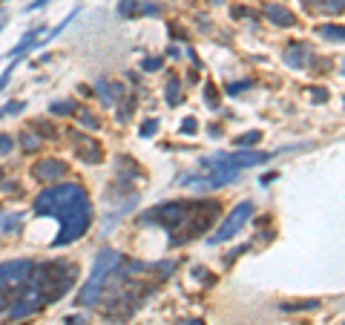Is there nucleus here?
<instances>
[{
  "mask_svg": "<svg viewBox=\"0 0 345 325\" xmlns=\"http://www.w3.org/2000/svg\"><path fill=\"white\" fill-rule=\"evenodd\" d=\"M210 3H221V0H210Z\"/></svg>",
  "mask_w": 345,
  "mask_h": 325,
  "instance_id": "c03bdc74",
  "label": "nucleus"
},
{
  "mask_svg": "<svg viewBox=\"0 0 345 325\" xmlns=\"http://www.w3.org/2000/svg\"><path fill=\"white\" fill-rule=\"evenodd\" d=\"M161 64H164L161 58H147V61L141 64V69H144V72H156V69H161Z\"/></svg>",
  "mask_w": 345,
  "mask_h": 325,
  "instance_id": "72a5a7b5",
  "label": "nucleus"
},
{
  "mask_svg": "<svg viewBox=\"0 0 345 325\" xmlns=\"http://www.w3.org/2000/svg\"><path fill=\"white\" fill-rule=\"evenodd\" d=\"M156 132H158V118H150V121L141 124V138H150V135H156Z\"/></svg>",
  "mask_w": 345,
  "mask_h": 325,
  "instance_id": "cd10ccee",
  "label": "nucleus"
},
{
  "mask_svg": "<svg viewBox=\"0 0 345 325\" xmlns=\"http://www.w3.org/2000/svg\"><path fill=\"white\" fill-rule=\"evenodd\" d=\"M46 3H49V0H35V3H29V6H26V12H35V9H43Z\"/></svg>",
  "mask_w": 345,
  "mask_h": 325,
  "instance_id": "58836bf2",
  "label": "nucleus"
},
{
  "mask_svg": "<svg viewBox=\"0 0 345 325\" xmlns=\"http://www.w3.org/2000/svg\"><path fill=\"white\" fill-rule=\"evenodd\" d=\"M276 176H279V173H268V176H262V184H268V181H273Z\"/></svg>",
  "mask_w": 345,
  "mask_h": 325,
  "instance_id": "79ce46f5",
  "label": "nucleus"
},
{
  "mask_svg": "<svg viewBox=\"0 0 345 325\" xmlns=\"http://www.w3.org/2000/svg\"><path fill=\"white\" fill-rule=\"evenodd\" d=\"M35 132L40 138H58V127H52L49 121H35Z\"/></svg>",
  "mask_w": 345,
  "mask_h": 325,
  "instance_id": "393cba45",
  "label": "nucleus"
},
{
  "mask_svg": "<svg viewBox=\"0 0 345 325\" xmlns=\"http://www.w3.org/2000/svg\"><path fill=\"white\" fill-rule=\"evenodd\" d=\"M3 26H6V23H0V32H3Z\"/></svg>",
  "mask_w": 345,
  "mask_h": 325,
  "instance_id": "37998d69",
  "label": "nucleus"
},
{
  "mask_svg": "<svg viewBox=\"0 0 345 325\" xmlns=\"http://www.w3.org/2000/svg\"><path fill=\"white\" fill-rule=\"evenodd\" d=\"M253 210H256V207H253V201H239V204H236V207L230 210V216H227V219H224V222L219 225V230H216V233L210 236V245H219V242H227V239H233V236H236L239 230H242L245 225H248V222H251Z\"/></svg>",
  "mask_w": 345,
  "mask_h": 325,
  "instance_id": "0eeeda50",
  "label": "nucleus"
},
{
  "mask_svg": "<svg viewBox=\"0 0 345 325\" xmlns=\"http://www.w3.org/2000/svg\"><path fill=\"white\" fill-rule=\"evenodd\" d=\"M141 12H144V15H161V6H158V3H144Z\"/></svg>",
  "mask_w": 345,
  "mask_h": 325,
  "instance_id": "f704fd0d",
  "label": "nucleus"
},
{
  "mask_svg": "<svg viewBox=\"0 0 345 325\" xmlns=\"http://www.w3.org/2000/svg\"><path fill=\"white\" fill-rule=\"evenodd\" d=\"M170 35H176V37H184V29H179V26H170Z\"/></svg>",
  "mask_w": 345,
  "mask_h": 325,
  "instance_id": "ea45409f",
  "label": "nucleus"
},
{
  "mask_svg": "<svg viewBox=\"0 0 345 325\" xmlns=\"http://www.w3.org/2000/svg\"><path fill=\"white\" fill-rule=\"evenodd\" d=\"M319 35L328 37V40H345V29L343 26H334V23H322V26H319Z\"/></svg>",
  "mask_w": 345,
  "mask_h": 325,
  "instance_id": "aec40b11",
  "label": "nucleus"
},
{
  "mask_svg": "<svg viewBox=\"0 0 345 325\" xmlns=\"http://www.w3.org/2000/svg\"><path fill=\"white\" fill-rule=\"evenodd\" d=\"M18 225H20V213H3V216H0V230H3V233L18 230Z\"/></svg>",
  "mask_w": 345,
  "mask_h": 325,
  "instance_id": "4be33fe9",
  "label": "nucleus"
},
{
  "mask_svg": "<svg viewBox=\"0 0 345 325\" xmlns=\"http://www.w3.org/2000/svg\"><path fill=\"white\" fill-rule=\"evenodd\" d=\"M40 305H43L40 293L32 288V293H23V296H20V299H18V302H15V305H12V308H9V311L3 314V317H6V320H23V317L35 314V311H37Z\"/></svg>",
  "mask_w": 345,
  "mask_h": 325,
  "instance_id": "9d476101",
  "label": "nucleus"
},
{
  "mask_svg": "<svg viewBox=\"0 0 345 325\" xmlns=\"http://www.w3.org/2000/svg\"><path fill=\"white\" fill-rule=\"evenodd\" d=\"M75 153H78V159L87 164H101L104 162V150H101V144L90 138V135H78V144H75Z\"/></svg>",
  "mask_w": 345,
  "mask_h": 325,
  "instance_id": "9b49d317",
  "label": "nucleus"
},
{
  "mask_svg": "<svg viewBox=\"0 0 345 325\" xmlns=\"http://www.w3.org/2000/svg\"><path fill=\"white\" fill-rule=\"evenodd\" d=\"M72 285H75V268L61 259L43 262L32 273V288L40 293L43 302H58V299H63Z\"/></svg>",
  "mask_w": 345,
  "mask_h": 325,
  "instance_id": "f03ea898",
  "label": "nucleus"
},
{
  "mask_svg": "<svg viewBox=\"0 0 345 325\" xmlns=\"http://www.w3.org/2000/svg\"><path fill=\"white\" fill-rule=\"evenodd\" d=\"M233 141H236L239 150H251V147H256V144L262 141V132H259V130H248V132H242V135H236Z\"/></svg>",
  "mask_w": 345,
  "mask_h": 325,
  "instance_id": "dca6fc26",
  "label": "nucleus"
},
{
  "mask_svg": "<svg viewBox=\"0 0 345 325\" xmlns=\"http://www.w3.org/2000/svg\"><path fill=\"white\" fill-rule=\"evenodd\" d=\"M216 216H219V204H216V201H199V204H196V210L190 213V219L184 222V228H182L184 233L173 236V245H184V242H190V239L201 236L204 230L213 228Z\"/></svg>",
  "mask_w": 345,
  "mask_h": 325,
  "instance_id": "39448f33",
  "label": "nucleus"
},
{
  "mask_svg": "<svg viewBox=\"0 0 345 325\" xmlns=\"http://www.w3.org/2000/svg\"><path fill=\"white\" fill-rule=\"evenodd\" d=\"M3 193H20L18 181H3Z\"/></svg>",
  "mask_w": 345,
  "mask_h": 325,
  "instance_id": "4c0bfd02",
  "label": "nucleus"
},
{
  "mask_svg": "<svg viewBox=\"0 0 345 325\" xmlns=\"http://www.w3.org/2000/svg\"><path fill=\"white\" fill-rule=\"evenodd\" d=\"M285 64L291 66V69H305V66L311 64L308 46H305V43H291V46L285 49Z\"/></svg>",
  "mask_w": 345,
  "mask_h": 325,
  "instance_id": "ddd939ff",
  "label": "nucleus"
},
{
  "mask_svg": "<svg viewBox=\"0 0 345 325\" xmlns=\"http://www.w3.org/2000/svg\"><path fill=\"white\" fill-rule=\"evenodd\" d=\"M262 15H265L273 26H296V15H293L288 6H282V3H265Z\"/></svg>",
  "mask_w": 345,
  "mask_h": 325,
  "instance_id": "f8f14e48",
  "label": "nucleus"
},
{
  "mask_svg": "<svg viewBox=\"0 0 345 325\" xmlns=\"http://www.w3.org/2000/svg\"><path fill=\"white\" fill-rule=\"evenodd\" d=\"M46 216H55L61 222V233L52 239V248H63V245H72L75 239H81L90 225H92V201L90 196H75L69 201H63L58 207H52Z\"/></svg>",
  "mask_w": 345,
  "mask_h": 325,
  "instance_id": "f257e3e1",
  "label": "nucleus"
},
{
  "mask_svg": "<svg viewBox=\"0 0 345 325\" xmlns=\"http://www.w3.org/2000/svg\"><path fill=\"white\" fill-rule=\"evenodd\" d=\"M20 325H26V323H20Z\"/></svg>",
  "mask_w": 345,
  "mask_h": 325,
  "instance_id": "49530a36",
  "label": "nucleus"
},
{
  "mask_svg": "<svg viewBox=\"0 0 345 325\" xmlns=\"http://www.w3.org/2000/svg\"><path fill=\"white\" fill-rule=\"evenodd\" d=\"M23 109H26V101H9V104L0 107V121L9 118V115H15V112H23Z\"/></svg>",
  "mask_w": 345,
  "mask_h": 325,
  "instance_id": "5701e85b",
  "label": "nucleus"
},
{
  "mask_svg": "<svg viewBox=\"0 0 345 325\" xmlns=\"http://www.w3.org/2000/svg\"><path fill=\"white\" fill-rule=\"evenodd\" d=\"M66 162H61V159H43V162H37L35 167H32V176L40 181V184H55L61 176H66Z\"/></svg>",
  "mask_w": 345,
  "mask_h": 325,
  "instance_id": "1a4fd4ad",
  "label": "nucleus"
},
{
  "mask_svg": "<svg viewBox=\"0 0 345 325\" xmlns=\"http://www.w3.org/2000/svg\"><path fill=\"white\" fill-rule=\"evenodd\" d=\"M49 112L52 115H75L78 112V104L75 101H52L49 104Z\"/></svg>",
  "mask_w": 345,
  "mask_h": 325,
  "instance_id": "a211bd4d",
  "label": "nucleus"
},
{
  "mask_svg": "<svg viewBox=\"0 0 345 325\" xmlns=\"http://www.w3.org/2000/svg\"><path fill=\"white\" fill-rule=\"evenodd\" d=\"M141 9H138V0H121L118 3V15L121 18H132V15H138Z\"/></svg>",
  "mask_w": 345,
  "mask_h": 325,
  "instance_id": "a878e982",
  "label": "nucleus"
},
{
  "mask_svg": "<svg viewBox=\"0 0 345 325\" xmlns=\"http://www.w3.org/2000/svg\"><path fill=\"white\" fill-rule=\"evenodd\" d=\"M196 130H199V124H196L193 118H184V121H182V132H196Z\"/></svg>",
  "mask_w": 345,
  "mask_h": 325,
  "instance_id": "e433bc0d",
  "label": "nucleus"
},
{
  "mask_svg": "<svg viewBox=\"0 0 345 325\" xmlns=\"http://www.w3.org/2000/svg\"><path fill=\"white\" fill-rule=\"evenodd\" d=\"M308 92H311V98H314L316 104H325V101H328V90H325V87H311Z\"/></svg>",
  "mask_w": 345,
  "mask_h": 325,
  "instance_id": "2f4dec72",
  "label": "nucleus"
},
{
  "mask_svg": "<svg viewBox=\"0 0 345 325\" xmlns=\"http://www.w3.org/2000/svg\"><path fill=\"white\" fill-rule=\"evenodd\" d=\"M343 72H345V61H343Z\"/></svg>",
  "mask_w": 345,
  "mask_h": 325,
  "instance_id": "a18cd8bd",
  "label": "nucleus"
},
{
  "mask_svg": "<svg viewBox=\"0 0 345 325\" xmlns=\"http://www.w3.org/2000/svg\"><path fill=\"white\" fill-rule=\"evenodd\" d=\"M20 138H23V141H20V147H23L26 153H35V150L40 147V135H37V132H23Z\"/></svg>",
  "mask_w": 345,
  "mask_h": 325,
  "instance_id": "b1692460",
  "label": "nucleus"
},
{
  "mask_svg": "<svg viewBox=\"0 0 345 325\" xmlns=\"http://www.w3.org/2000/svg\"><path fill=\"white\" fill-rule=\"evenodd\" d=\"M316 305H319L316 299H302V302H282L279 308L282 311H314Z\"/></svg>",
  "mask_w": 345,
  "mask_h": 325,
  "instance_id": "412c9836",
  "label": "nucleus"
},
{
  "mask_svg": "<svg viewBox=\"0 0 345 325\" xmlns=\"http://www.w3.org/2000/svg\"><path fill=\"white\" fill-rule=\"evenodd\" d=\"M15 150V138L12 132H0V156H9Z\"/></svg>",
  "mask_w": 345,
  "mask_h": 325,
  "instance_id": "bb28decb",
  "label": "nucleus"
},
{
  "mask_svg": "<svg viewBox=\"0 0 345 325\" xmlns=\"http://www.w3.org/2000/svg\"><path fill=\"white\" fill-rule=\"evenodd\" d=\"M87 190L81 187V184H75V181H63V184H49L43 193L35 199V216H46L52 207H58L63 201H69V199H75V196H84Z\"/></svg>",
  "mask_w": 345,
  "mask_h": 325,
  "instance_id": "423d86ee",
  "label": "nucleus"
},
{
  "mask_svg": "<svg viewBox=\"0 0 345 325\" xmlns=\"http://www.w3.org/2000/svg\"><path fill=\"white\" fill-rule=\"evenodd\" d=\"M230 162L236 167H256V164L271 162V153H259V150H239L236 156H230Z\"/></svg>",
  "mask_w": 345,
  "mask_h": 325,
  "instance_id": "2eb2a0df",
  "label": "nucleus"
},
{
  "mask_svg": "<svg viewBox=\"0 0 345 325\" xmlns=\"http://www.w3.org/2000/svg\"><path fill=\"white\" fill-rule=\"evenodd\" d=\"M95 90H98V98L104 107H115V101L124 95V84H112V81H98Z\"/></svg>",
  "mask_w": 345,
  "mask_h": 325,
  "instance_id": "4468645a",
  "label": "nucleus"
},
{
  "mask_svg": "<svg viewBox=\"0 0 345 325\" xmlns=\"http://www.w3.org/2000/svg\"><path fill=\"white\" fill-rule=\"evenodd\" d=\"M35 262L32 259H12V262H0V288H9V285H23L29 282L32 273H35Z\"/></svg>",
  "mask_w": 345,
  "mask_h": 325,
  "instance_id": "6e6552de",
  "label": "nucleus"
},
{
  "mask_svg": "<svg viewBox=\"0 0 345 325\" xmlns=\"http://www.w3.org/2000/svg\"><path fill=\"white\" fill-rule=\"evenodd\" d=\"M15 66H18V58H15L12 64H9L6 69H3V75H0V92H3V90H6V84L12 81V72H15Z\"/></svg>",
  "mask_w": 345,
  "mask_h": 325,
  "instance_id": "c85d7f7f",
  "label": "nucleus"
},
{
  "mask_svg": "<svg viewBox=\"0 0 345 325\" xmlns=\"http://www.w3.org/2000/svg\"><path fill=\"white\" fill-rule=\"evenodd\" d=\"M322 9H325V12H331V15H340V12L345 9V0H325V3H322Z\"/></svg>",
  "mask_w": 345,
  "mask_h": 325,
  "instance_id": "c756f323",
  "label": "nucleus"
},
{
  "mask_svg": "<svg viewBox=\"0 0 345 325\" xmlns=\"http://www.w3.org/2000/svg\"><path fill=\"white\" fill-rule=\"evenodd\" d=\"M121 268V253L112 251V248H104L98 256H95V265H92V273L90 279L81 285L78 291V305H98V299H104V291H107V282L109 276Z\"/></svg>",
  "mask_w": 345,
  "mask_h": 325,
  "instance_id": "7ed1b4c3",
  "label": "nucleus"
},
{
  "mask_svg": "<svg viewBox=\"0 0 345 325\" xmlns=\"http://www.w3.org/2000/svg\"><path fill=\"white\" fill-rule=\"evenodd\" d=\"M63 323H66V325H90L87 320H84V317H81V314H72V317H66Z\"/></svg>",
  "mask_w": 345,
  "mask_h": 325,
  "instance_id": "c9c22d12",
  "label": "nucleus"
},
{
  "mask_svg": "<svg viewBox=\"0 0 345 325\" xmlns=\"http://www.w3.org/2000/svg\"><path fill=\"white\" fill-rule=\"evenodd\" d=\"M164 101H167L170 107H179V104L184 101V95H182V81H179V78H173V81L167 84V95H164Z\"/></svg>",
  "mask_w": 345,
  "mask_h": 325,
  "instance_id": "f3484780",
  "label": "nucleus"
},
{
  "mask_svg": "<svg viewBox=\"0 0 345 325\" xmlns=\"http://www.w3.org/2000/svg\"><path fill=\"white\" fill-rule=\"evenodd\" d=\"M75 118L87 127V130H101V118H95V112L90 109H81V112H75Z\"/></svg>",
  "mask_w": 345,
  "mask_h": 325,
  "instance_id": "6ab92c4d",
  "label": "nucleus"
},
{
  "mask_svg": "<svg viewBox=\"0 0 345 325\" xmlns=\"http://www.w3.org/2000/svg\"><path fill=\"white\" fill-rule=\"evenodd\" d=\"M204 98H207L210 109H219V101H216V87H213V84H207V87H204Z\"/></svg>",
  "mask_w": 345,
  "mask_h": 325,
  "instance_id": "7c9ffc66",
  "label": "nucleus"
},
{
  "mask_svg": "<svg viewBox=\"0 0 345 325\" xmlns=\"http://www.w3.org/2000/svg\"><path fill=\"white\" fill-rule=\"evenodd\" d=\"M176 325H204L201 320H182V323H176Z\"/></svg>",
  "mask_w": 345,
  "mask_h": 325,
  "instance_id": "a19ab883",
  "label": "nucleus"
},
{
  "mask_svg": "<svg viewBox=\"0 0 345 325\" xmlns=\"http://www.w3.org/2000/svg\"><path fill=\"white\" fill-rule=\"evenodd\" d=\"M248 87H251V81H242V84L236 81V84H227V92H230V95H242Z\"/></svg>",
  "mask_w": 345,
  "mask_h": 325,
  "instance_id": "473e14b6",
  "label": "nucleus"
},
{
  "mask_svg": "<svg viewBox=\"0 0 345 325\" xmlns=\"http://www.w3.org/2000/svg\"><path fill=\"white\" fill-rule=\"evenodd\" d=\"M196 204L199 201H164V204H156L153 210H147L141 216V222L144 225H161V228H167L173 233V230L184 228V222L190 219V213L196 210Z\"/></svg>",
  "mask_w": 345,
  "mask_h": 325,
  "instance_id": "20e7f679",
  "label": "nucleus"
}]
</instances>
